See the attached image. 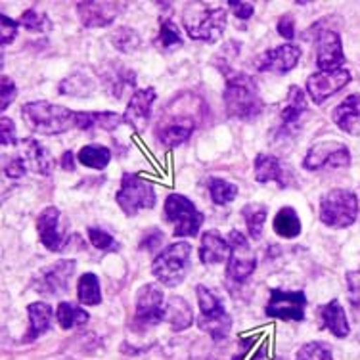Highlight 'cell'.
Here are the masks:
<instances>
[{"label": "cell", "mask_w": 360, "mask_h": 360, "mask_svg": "<svg viewBox=\"0 0 360 360\" xmlns=\"http://www.w3.org/2000/svg\"><path fill=\"white\" fill-rule=\"evenodd\" d=\"M203 115H205V104L201 98L192 92L179 94L161 111L155 125V139L167 148L184 144L198 129Z\"/></svg>", "instance_id": "1"}, {"label": "cell", "mask_w": 360, "mask_h": 360, "mask_svg": "<svg viewBox=\"0 0 360 360\" xmlns=\"http://www.w3.org/2000/svg\"><path fill=\"white\" fill-rule=\"evenodd\" d=\"M21 113L27 125L41 134H62L70 129H79V111L50 104L44 100L29 102L21 108Z\"/></svg>", "instance_id": "2"}, {"label": "cell", "mask_w": 360, "mask_h": 360, "mask_svg": "<svg viewBox=\"0 0 360 360\" xmlns=\"http://www.w3.org/2000/svg\"><path fill=\"white\" fill-rule=\"evenodd\" d=\"M224 105L230 117L243 119V121L257 117L263 110V100L253 77L245 73L229 77L224 89Z\"/></svg>", "instance_id": "3"}, {"label": "cell", "mask_w": 360, "mask_h": 360, "mask_svg": "<svg viewBox=\"0 0 360 360\" xmlns=\"http://www.w3.org/2000/svg\"><path fill=\"white\" fill-rule=\"evenodd\" d=\"M182 23L188 35L195 41L217 42L226 29V10L205 4H188Z\"/></svg>", "instance_id": "4"}, {"label": "cell", "mask_w": 360, "mask_h": 360, "mask_svg": "<svg viewBox=\"0 0 360 360\" xmlns=\"http://www.w3.org/2000/svg\"><path fill=\"white\" fill-rule=\"evenodd\" d=\"M359 217V198L351 190H330L320 200V221L330 229H347Z\"/></svg>", "instance_id": "5"}, {"label": "cell", "mask_w": 360, "mask_h": 360, "mask_svg": "<svg viewBox=\"0 0 360 360\" xmlns=\"http://www.w3.org/2000/svg\"><path fill=\"white\" fill-rule=\"evenodd\" d=\"M190 259H192V245L190 243H173L153 259V276L158 278L161 284L174 288L186 278L188 269H190Z\"/></svg>", "instance_id": "6"}, {"label": "cell", "mask_w": 360, "mask_h": 360, "mask_svg": "<svg viewBox=\"0 0 360 360\" xmlns=\"http://www.w3.org/2000/svg\"><path fill=\"white\" fill-rule=\"evenodd\" d=\"M195 293H198V303L201 309L200 320H198L200 330L209 333L215 341L226 340L230 328H232V320H230L226 309L222 307L221 299L201 284L195 288Z\"/></svg>", "instance_id": "7"}, {"label": "cell", "mask_w": 360, "mask_h": 360, "mask_svg": "<svg viewBox=\"0 0 360 360\" xmlns=\"http://www.w3.org/2000/svg\"><path fill=\"white\" fill-rule=\"evenodd\" d=\"M115 200L119 207L123 209V213L132 217L142 209H152L155 205V188L152 182L140 179L136 174L125 173Z\"/></svg>", "instance_id": "8"}, {"label": "cell", "mask_w": 360, "mask_h": 360, "mask_svg": "<svg viewBox=\"0 0 360 360\" xmlns=\"http://www.w3.org/2000/svg\"><path fill=\"white\" fill-rule=\"evenodd\" d=\"M165 219L174 224V236H195L200 232L203 215H201L194 201L186 195L171 194L165 200Z\"/></svg>", "instance_id": "9"}, {"label": "cell", "mask_w": 360, "mask_h": 360, "mask_svg": "<svg viewBox=\"0 0 360 360\" xmlns=\"http://www.w3.org/2000/svg\"><path fill=\"white\" fill-rule=\"evenodd\" d=\"M73 274H75V261L62 259V261L42 269L33 278V290L39 291L41 295H50V297L63 295L70 290V280Z\"/></svg>", "instance_id": "10"}, {"label": "cell", "mask_w": 360, "mask_h": 360, "mask_svg": "<svg viewBox=\"0 0 360 360\" xmlns=\"http://www.w3.org/2000/svg\"><path fill=\"white\" fill-rule=\"evenodd\" d=\"M351 165V152L341 142H319L309 150L303 160L307 171H328Z\"/></svg>", "instance_id": "11"}, {"label": "cell", "mask_w": 360, "mask_h": 360, "mask_svg": "<svg viewBox=\"0 0 360 360\" xmlns=\"http://www.w3.org/2000/svg\"><path fill=\"white\" fill-rule=\"evenodd\" d=\"M230 245V259H229V276L234 282H243L253 274L257 266V257L251 250L248 238L240 230H232L226 238Z\"/></svg>", "instance_id": "12"}, {"label": "cell", "mask_w": 360, "mask_h": 360, "mask_svg": "<svg viewBox=\"0 0 360 360\" xmlns=\"http://www.w3.org/2000/svg\"><path fill=\"white\" fill-rule=\"evenodd\" d=\"M307 297L303 291L270 290L266 314L272 319L288 320V322H301L305 319Z\"/></svg>", "instance_id": "13"}, {"label": "cell", "mask_w": 360, "mask_h": 360, "mask_svg": "<svg viewBox=\"0 0 360 360\" xmlns=\"http://www.w3.org/2000/svg\"><path fill=\"white\" fill-rule=\"evenodd\" d=\"M165 297L163 291L158 284L142 285L136 293V314H134V324L140 328L160 324L165 312Z\"/></svg>", "instance_id": "14"}, {"label": "cell", "mask_w": 360, "mask_h": 360, "mask_svg": "<svg viewBox=\"0 0 360 360\" xmlns=\"http://www.w3.org/2000/svg\"><path fill=\"white\" fill-rule=\"evenodd\" d=\"M351 83V73L347 68L333 71H316L307 79V92L314 104H324L335 92Z\"/></svg>", "instance_id": "15"}, {"label": "cell", "mask_w": 360, "mask_h": 360, "mask_svg": "<svg viewBox=\"0 0 360 360\" xmlns=\"http://www.w3.org/2000/svg\"><path fill=\"white\" fill-rule=\"evenodd\" d=\"M37 230H39V236H41L42 245L50 251H62L70 242L68 226L62 222V213L54 205L46 207L39 215Z\"/></svg>", "instance_id": "16"}, {"label": "cell", "mask_w": 360, "mask_h": 360, "mask_svg": "<svg viewBox=\"0 0 360 360\" xmlns=\"http://www.w3.org/2000/svg\"><path fill=\"white\" fill-rule=\"evenodd\" d=\"M301 60V49L295 44H282L276 49L266 50L255 60V68L263 73H290Z\"/></svg>", "instance_id": "17"}, {"label": "cell", "mask_w": 360, "mask_h": 360, "mask_svg": "<svg viewBox=\"0 0 360 360\" xmlns=\"http://www.w3.org/2000/svg\"><path fill=\"white\" fill-rule=\"evenodd\" d=\"M307 111V100L305 92L299 89L297 84H293L288 92V100L282 113H280V123H278V136L288 139L297 134L299 127H301V119Z\"/></svg>", "instance_id": "18"}, {"label": "cell", "mask_w": 360, "mask_h": 360, "mask_svg": "<svg viewBox=\"0 0 360 360\" xmlns=\"http://www.w3.org/2000/svg\"><path fill=\"white\" fill-rule=\"evenodd\" d=\"M316 68L319 71H333L345 68V54H343V42L335 31H322L316 41Z\"/></svg>", "instance_id": "19"}, {"label": "cell", "mask_w": 360, "mask_h": 360, "mask_svg": "<svg viewBox=\"0 0 360 360\" xmlns=\"http://www.w3.org/2000/svg\"><path fill=\"white\" fill-rule=\"evenodd\" d=\"M119 2H79L77 12L84 27H105L121 14Z\"/></svg>", "instance_id": "20"}, {"label": "cell", "mask_w": 360, "mask_h": 360, "mask_svg": "<svg viewBox=\"0 0 360 360\" xmlns=\"http://www.w3.org/2000/svg\"><path fill=\"white\" fill-rule=\"evenodd\" d=\"M155 102V90L150 86V89L136 90L132 94L131 102L127 105L125 111V123L134 129V131L142 132L150 121V115H152V105Z\"/></svg>", "instance_id": "21"}, {"label": "cell", "mask_w": 360, "mask_h": 360, "mask_svg": "<svg viewBox=\"0 0 360 360\" xmlns=\"http://www.w3.org/2000/svg\"><path fill=\"white\" fill-rule=\"evenodd\" d=\"M332 119L341 131L360 136V94H351L332 113Z\"/></svg>", "instance_id": "22"}, {"label": "cell", "mask_w": 360, "mask_h": 360, "mask_svg": "<svg viewBox=\"0 0 360 360\" xmlns=\"http://www.w3.org/2000/svg\"><path fill=\"white\" fill-rule=\"evenodd\" d=\"M230 259V245L217 230H207L201 236L200 261L203 264H219Z\"/></svg>", "instance_id": "23"}, {"label": "cell", "mask_w": 360, "mask_h": 360, "mask_svg": "<svg viewBox=\"0 0 360 360\" xmlns=\"http://www.w3.org/2000/svg\"><path fill=\"white\" fill-rule=\"evenodd\" d=\"M102 81H104L105 90L110 92L111 96L121 98L125 89L134 86L136 75H134V71L125 68V65H121L117 62H111L108 63V68L102 73Z\"/></svg>", "instance_id": "24"}, {"label": "cell", "mask_w": 360, "mask_h": 360, "mask_svg": "<svg viewBox=\"0 0 360 360\" xmlns=\"http://www.w3.org/2000/svg\"><path fill=\"white\" fill-rule=\"evenodd\" d=\"M255 179L259 182H276L278 186L285 188L290 184V176L285 167L282 165V161L269 155V153H259L255 158Z\"/></svg>", "instance_id": "25"}, {"label": "cell", "mask_w": 360, "mask_h": 360, "mask_svg": "<svg viewBox=\"0 0 360 360\" xmlns=\"http://www.w3.org/2000/svg\"><path fill=\"white\" fill-rule=\"evenodd\" d=\"M320 328L330 330L340 340L349 335V320H347L345 309L341 307L338 299H332L320 309Z\"/></svg>", "instance_id": "26"}, {"label": "cell", "mask_w": 360, "mask_h": 360, "mask_svg": "<svg viewBox=\"0 0 360 360\" xmlns=\"http://www.w3.org/2000/svg\"><path fill=\"white\" fill-rule=\"evenodd\" d=\"M163 320L169 322V326L173 328L174 332H182V330H186V328L192 326L194 312H192V307H190L186 299L180 297V295H173L165 303Z\"/></svg>", "instance_id": "27"}, {"label": "cell", "mask_w": 360, "mask_h": 360, "mask_svg": "<svg viewBox=\"0 0 360 360\" xmlns=\"http://www.w3.org/2000/svg\"><path fill=\"white\" fill-rule=\"evenodd\" d=\"M23 153H25V161L31 167V171H35L39 174L49 176L52 173V167H54V160L50 152L44 146L35 139H25L23 140Z\"/></svg>", "instance_id": "28"}, {"label": "cell", "mask_w": 360, "mask_h": 360, "mask_svg": "<svg viewBox=\"0 0 360 360\" xmlns=\"http://www.w3.org/2000/svg\"><path fill=\"white\" fill-rule=\"evenodd\" d=\"M27 314L29 330L23 341H35L50 330V326H52V309L46 303L39 301V303H31L27 307Z\"/></svg>", "instance_id": "29"}, {"label": "cell", "mask_w": 360, "mask_h": 360, "mask_svg": "<svg viewBox=\"0 0 360 360\" xmlns=\"http://www.w3.org/2000/svg\"><path fill=\"white\" fill-rule=\"evenodd\" d=\"M274 232L280 238L293 240L301 234V219L293 207H282L274 217Z\"/></svg>", "instance_id": "30"}, {"label": "cell", "mask_w": 360, "mask_h": 360, "mask_svg": "<svg viewBox=\"0 0 360 360\" xmlns=\"http://www.w3.org/2000/svg\"><path fill=\"white\" fill-rule=\"evenodd\" d=\"M77 295L79 301L83 305L94 307L102 303V290H100V280L96 274L86 272L83 276L79 278V284H77Z\"/></svg>", "instance_id": "31"}, {"label": "cell", "mask_w": 360, "mask_h": 360, "mask_svg": "<svg viewBox=\"0 0 360 360\" xmlns=\"http://www.w3.org/2000/svg\"><path fill=\"white\" fill-rule=\"evenodd\" d=\"M266 215H269V211H266L263 203H248V205H243L242 217L243 221H245V226H248V232H250L253 240H259L261 234H263Z\"/></svg>", "instance_id": "32"}, {"label": "cell", "mask_w": 360, "mask_h": 360, "mask_svg": "<svg viewBox=\"0 0 360 360\" xmlns=\"http://www.w3.org/2000/svg\"><path fill=\"white\" fill-rule=\"evenodd\" d=\"M60 92L65 94V96L73 98L90 96L94 92V81L89 75L77 71V73L70 75L68 79H63L62 83H60Z\"/></svg>", "instance_id": "33"}, {"label": "cell", "mask_w": 360, "mask_h": 360, "mask_svg": "<svg viewBox=\"0 0 360 360\" xmlns=\"http://www.w3.org/2000/svg\"><path fill=\"white\" fill-rule=\"evenodd\" d=\"M56 319H58V324L62 326L63 330H71V328H79V326L86 324L89 322V312L81 309V307L62 301L58 305V311H56Z\"/></svg>", "instance_id": "34"}, {"label": "cell", "mask_w": 360, "mask_h": 360, "mask_svg": "<svg viewBox=\"0 0 360 360\" xmlns=\"http://www.w3.org/2000/svg\"><path fill=\"white\" fill-rule=\"evenodd\" d=\"M77 160L81 161L84 167H90V169H105L108 163L111 161V152L105 148V146H96L90 144L84 146L77 153Z\"/></svg>", "instance_id": "35"}, {"label": "cell", "mask_w": 360, "mask_h": 360, "mask_svg": "<svg viewBox=\"0 0 360 360\" xmlns=\"http://www.w3.org/2000/svg\"><path fill=\"white\" fill-rule=\"evenodd\" d=\"M207 186L211 200L217 205H226L230 201H234L238 198V192H240V188L236 186V184H232V182L224 179H217V176L209 179Z\"/></svg>", "instance_id": "36"}, {"label": "cell", "mask_w": 360, "mask_h": 360, "mask_svg": "<svg viewBox=\"0 0 360 360\" xmlns=\"http://www.w3.org/2000/svg\"><path fill=\"white\" fill-rule=\"evenodd\" d=\"M111 44L119 50V52H125L131 54L134 50H139L140 46V35L131 27H117L111 33Z\"/></svg>", "instance_id": "37"}, {"label": "cell", "mask_w": 360, "mask_h": 360, "mask_svg": "<svg viewBox=\"0 0 360 360\" xmlns=\"http://www.w3.org/2000/svg\"><path fill=\"white\" fill-rule=\"evenodd\" d=\"M158 46H160L161 50H165V52H171V50L182 46V39H180L179 27H176L171 20L161 21Z\"/></svg>", "instance_id": "38"}, {"label": "cell", "mask_w": 360, "mask_h": 360, "mask_svg": "<svg viewBox=\"0 0 360 360\" xmlns=\"http://www.w3.org/2000/svg\"><path fill=\"white\" fill-rule=\"evenodd\" d=\"M21 23L23 27L29 29V31H37V33H44V31H50L52 29V23L44 14H41L35 8H29L27 12L21 14Z\"/></svg>", "instance_id": "39"}, {"label": "cell", "mask_w": 360, "mask_h": 360, "mask_svg": "<svg viewBox=\"0 0 360 360\" xmlns=\"http://www.w3.org/2000/svg\"><path fill=\"white\" fill-rule=\"evenodd\" d=\"M295 360H333L332 351L319 341L307 343L299 349V353L295 354Z\"/></svg>", "instance_id": "40"}, {"label": "cell", "mask_w": 360, "mask_h": 360, "mask_svg": "<svg viewBox=\"0 0 360 360\" xmlns=\"http://www.w3.org/2000/svg\"><path fill=\"white\" fill-rule=\"evenodd\" d=\"M89 240L90 243L100 251H115L117 250V242L111 234H108L104 229H96V226H90L89 229Z\"/></svg>", "instance_id": "41"}, {"label": "cell", "mask_w": 360, "mask_h": 360, "mask_svg": "<svg viewBox=\"0 0 360 360\" xmlns=\"http://www.w3.org/2000/svg\"><path fill=\"white\" fill-rule=\"evenodd\" d=\"M347 291H349V301L351 305L360 311V270L347 272Z\"/></svg>", "instance_id": "42"}, {"label": "cell", "mask_w": 360, "mask_h": 360, "mask_svg": "<svg viewBox=\"0 0 360 360\" xmlns=\"http://www.w3.org/2000/svg\"><path fill=\"white\" fill-rule=\"evenodd\" d=\"M15 35H18V23L8 15H0V42H2V46L14 41Z\"/></svg>", "instance_id": "43"}, {"label": "cell", "mask_w": 360, "mask_h": 360, "mask_svg": "<svg viewBox=\"0 0 360 360\" xmlns=\"http://www.w3.org/2000/svg\"><path fill=\"white\" fill-rule=\"evenodd\" d=\"M0 125H2V131H0V142L2 146H15L18 140H15V127L14 121L8 117L0 119Z\"/></svg>", "instance_id": "44"}, {"label": "cell", "mask_w": 360, "mask_h": 360, "mask_svg": "<svg viewBox=\"0 0 360 360\" xmlns=\"http://www.w3.org/2000/svg\"><path fill=\"white\" fill-rule=\"evenodd\" d=\"M15 94H18V89H15L14 81H12V79H8L6 75L2 77V102H0L2 111L6 110L8 105L14 102Z\"/></svg>", "instance_id": "45"}, {"label": "cell", "mask_w": 360, "mask_h": 360, "mask_svg": "<svg viewBox=\"0 0 360 360\" xmlns=\"http://www.w3.org/2000/svg\"><path fill=\"white\" fill-rule=\"evenodd\" d=\"M163 242V232L158 229H152L150 232H146L144 240H142V248L150 251H155Z\"/></svg>", "instance_id": "46"}, {"label": "cell", "mask_w": 360, "mask_h": 360, "mask_svg": "<svg viewBox=\"0 0 360 360\" xmlns=\"http://www.w3.org/2000/svg\"><path fill=\"white\" fill-rule=\"evenodd\" d=\"M4 173L10 176V179H20L25 173V161L23 158H14V160L8 161V165L4 167Z\"/></svg>", "instance_id": "47"}, {"label": "cell", "mask_w": 360, "mask_h": 360, "mask_svg": "<svg viewBox=\"0 0 360 360\" xmlns=\"http://www.w3.org/2000/svg\"><path fill=\"white\" fill-rule=\"evenodd\" d=\"M229 6H232L236 18H240V20H250L253 12H255V8L250 2H234V0H230Z\"/></svg>", "instance_id": "48"}, {"label": "cell", "mask_w": 360, "mask_h": 360, "mask_svg": "<svg viewBox=\"0 0 360 360\" xmlns=\"http://www.w3.org/2000/svg\"><path fill=\"white\" fill-rule=\"evenodd\" d=\"M278 33L291 41L293 37H295V23H293V18L291 15H284V18H280L278 21Z\"/></svg>", "instance_id": "49"}, {"label": "cell", "mask_w": 360, "mask_h": 360, "mask_svg": "<svg viewBox=\"0 0 360 360\" xmlns=\"http://www.w3.org/2000/svg\"><path fill=\"white\" fill-rule=\"evenodd\" d=\"M62 167L65 171H73L75 169V163H73V153L65 152L62 158Z\"/></svg>", "instance_id": "50"}]
</instances>
